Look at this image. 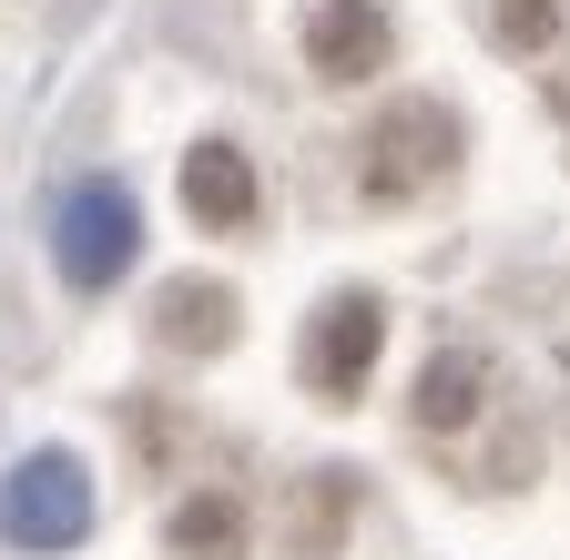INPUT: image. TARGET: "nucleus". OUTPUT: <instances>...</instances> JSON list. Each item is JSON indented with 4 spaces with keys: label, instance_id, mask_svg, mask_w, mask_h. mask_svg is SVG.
<instances>
[{
    "label": "nucleus",
    "instance_id": "9",
    "mask_svg": "<svg viewBox=\"0 0 570 560\" xmlns=\"http://www.w3.org/2000/svg\"><path fill=\"white\" fill-rule=\"evenodd\" d=\"M479 387H489V367L449 346V357L417 377V429H459V417H479Z\"/></svg>",
    "mask_w": 570,
    "mask_h": 560
},
{
    "label": "nucleus",
    "instance_id": "8",
    "mask_svg": "<svg viewBox=\"0 0 570 560\" xmlns=\"http://www.w3.org/2000/svg\"><path fill=\"white\" fill-rule=\"evenodd\" d=\"M164 550L174 560H245V510L225 500V489H194V500L174 510V530H164Z\"/></svg>",
    "mask_w": 570,
    "mask_h": 560
},
{
    "label": "nucleus",
    "instance_id": "10",
    "mask_svg": "<svg viewBox=\"0 0 570 560\" xmlns=\"http://www.w3.org/2000/svg\"><path fill=\"white\" fill-rule=\"evenodd\" d=\"M346 510H356V469H316V510H296V560H316Z\"/></svg>",
    "mask_w": 570,
    "mask_h": 560
},
{
    "label": "nucleus",
    "instance_id": "6",
    "mask_svg": "<svg viewBox=\"0 0 570 560\" xmlns=\"http://www.w3.org/2000/svg\"><path fill=\"white\" fill-rule=\"evenodd\" d=\"M154 336L174 357H225L235 346V286H214V275H174L154 296Z\"/></svg>",
    "mask_w": 570,
    "mask_h": 560
},
{
    "label": "nucleus",
    "instance_id": "1",
    "mask_svg": "<svg viewBox=\"0 0 570 560\" xmlns=\"http://www.w3.org/2000/svg\"><path fill=\"white\" fill-rule=\"evenodd\" d=\"M82 530H92V469L71 449H31L0 479V540L11 550H71Z\"/></svg>",
    "mask_w": 570,
    "mask_h": 560
},
{
    "label": "nucleus",
    "instance_id": "2",
    "mask_svg": "<svg viewBox=\"0 0 570 560\" xmlns=\"http://www.w3.org/2000/svg\"><path fill=\"white\" fill-rule=\"evenodd\" d=\"M377 346H387V306H377L367 286H336V296L306 316V336H296V367H306V387H316L326 407H356V397H367Z\"/></svg>",
    "mask_w": 570,
    "mask_h": 560
},
{
    "label": "nucleus",
    "instance_id": "5",
    "mask_svg": "<svg viewBox=\"0 0 570 560\" xmlns=\"http://www.w3.org/2000/svg\"><path fill=\"white\" fill-rule=\"evenodd\" d=\"M296 41L326 82H377L387 51H397V21H387V0H306Z\"/></svg>",
    "mask_w": 570,
    "mask_h": 560
},
{
    "label": "nucleus",
    "instance_id": "3",
    "mask_svg": "<svg viewBox=\"0 0 570 560\" xmlns=\"http://www.w3.org/2000/svg\"><path fill=\"white\" fill-rule=\"evenodd\" d=\"M449 164H459V112H449V102H428V92L387 102V122L367 132V194H377V204L428 194Z\"/></svg>",
    "mask_w": 570,
    "mask_h": 560
},
{
    "label": "nucleus",
    "instance_id": "7",
    "mask_svg": "<svg viewBox=\"0 0 570 560\" xmlns=\"http://www.w3.org/2000/svg\"><path fill=\"white\" fill-rule=\"evenodd\" d=\"M184 204H194V225H214V235L255 225V164L235 144H194L184 154Z\"/></svg>",
    "mask_w": 570,
    "mask_h": 560
},
{
    "label": "nucleus",
    "instance_id": "4",
    "mask_svg": "<svg viewBox=\"0 0 570 560\" xmlns=\"http://www.w3.org/2000/svg\"><path fill=\"white\" fill-rule=\"evenodd\" d=\"M132 245H142V215H132L122 184H71V194H61V215H51V265H61V286H112V275L132 265Z\"/></svg>",
    "mask_w": 570,
    "mask_h": 560
},
{
    "label": "nucleus",
    "instance_id": "11",
    "mask_svg": "<svg viewBox=\"0 0 570 560\" xmlns=\"http://www.w3.org/2000/svg\"><path fill=\"white\" fill-rule=\"evenodd\" d=\"M560 31V0H499V41H520V51H540Z\"/></svg>",
    "mask_w": 570,
    "mask_h": 560
}]
</instances>
